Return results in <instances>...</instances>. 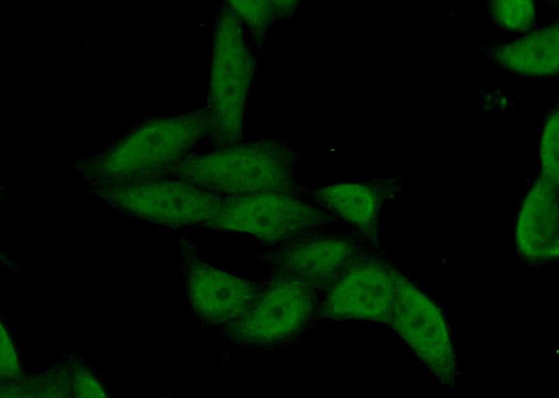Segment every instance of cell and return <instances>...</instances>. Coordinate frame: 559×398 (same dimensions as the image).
I'll return each instance as SVG.
<instances>
[{
    "mask_svg": "<svg viewBox=\"0 0 559 398\" xmlns=\"http://www.w3.org/2000/svg\"><path fill=\"white\" fill-rule=\"evenodd\" d=\"M400 177H371L305 189L303 198L343 221L363 242L379 250L382 213L401 190Z\"/></svg>",
    "mask_w": 559,
    "mask_h": 398,
    "instance_id": "obj_11",
    "label": "cell"
},
{
    "mask_svg": "<svg viewBox=\"0 0 559 398\" xmlns=\"http://www.w3.org/2000/svg\"><path fill=\"white\" fill-rule=\"evenodd\" d=\"M242 24L251 35L258 50L263 47L268 31L277 20L272 1H228Z\"/></svg>",
    "mask_w": 559,
    "mask_h": 398,
    "instance_id": "obj_14",
    "label": "cell"
},
{
    "mask_svg": "<svg viewBox=\"0 0 559 398\" xmlns=\"http://www.w3.org/2000/svg\"><path fill=\"white\" fill-rule=\"evenodd\" d=\"M352 230L307 231L262 254L275 271L296 277L315 288H327L365 250Z\"/></svg>",
    "mask_w": 559,
    "mask_h": 398,
    "instance_id": "obj_9",
    "label": "cell"
},
{
    "mask_svg": "<svg viewBox=\"0 0 559 398\" xmlns=\"http://www.w3.org/2000/svg\"><path fill=\"white\" fill-rule=\"evenodd\" d=\"M181 270L193 310L214 324L232 323L242 316L256 297L261 286L205 260L192 242L179 241Z\"/></svg>",
    "mask_w": 559,
    "mask_h": 398,
    "instance_id": "obj_10",
    "label": "cell"
},
{
    "mask_svg": "<svg viewBox=\"0 0 559 398\" xmlns=\"http://www.w3.org/2000/svg\"><path fill=\"white\" fill-rule=\"evenodd\" d=\"M223 196L169 177L129 183L112 192V200L138 218L180 230L213 219Z\"/></svg>",
    "mask_w": 559,
    "mask_h": 398,
    "instance_id": "obj_7",
    "label": "cell"
},
{
    "mask_svg": "<svg viewBox=\"0 0 559 398\" xmlns=\"http://www.w3.org/2000/svg\"><path fill=\"white\" fill-rule=\"evenodd\" d=\"M396 292L389 321L442 384L451 387L458 366L451 334L440 307L395 268Z\"/></svg>",
    "mask_w": 559,
    "mask_h": 398,
    "instance_id": "obj_5",
    "label": "cell"
},
{
    "mask_svg": "<svg viewBox=\"0 0 559 398\" xmlns=\"http://www.w3.org/2000/svg\"><path fill=\"white\" fill-rule=\"evenodd\" d=\"M243 24L228 1L214 19L212 46L205 108L208 141L220 149L245 142V114L259 67Z\"/></svg>",
    "mask_w": 559,
    "mask_h": 398,
    "instance_id": "obj_2",
    "label": "cell"
},
{
    "mask_svg": "<svg viewBox=\"0 0 559 398\" xmlns=\"http://www.w3.org/2000/svg\"><path fill=\"white\" fill-rule=\"evenodd\" d=\"M514 240L520 255L531 263H540L558 258V182L542 177L531 184L518 210Z\"/></svg>",
    "mask_w": 559,
    "mask_h": 398,
    "instance_id": "obj_12",
    "label": "cell"
},
{
    "mask_svg": "<svg viewBox=\"0 0 559 398\" xmlns=\"http://www.w3.org/2000/svg\"><path fill=\"white\" fill-rule=\"evenodd\" d=\"M300 151L267 137L209 152H193L171 170L176 177L222 196L281 193L303 196L296 174Z\"/></svg>",
    "mask_w": 559,
    "mask_h": 398,
    "instance_id": "obj_1",
    "label": "cell"
},
{
    "mask_svg": "<svg viewBox=\"0 0 559 398\" xmlns=\"http://www.w3.org/2000/svg\"><path fill=\"white\" fill-rule=\"evenodd\" d=\"M75 390L80 397H103L105 392L100 383L90 375L80 376L75 383Z\"/></svg>",
    "mask_w": 559,
    "mask_h": 398,
    "instance_id": "obj_18",
    "label": "cell"
},
{
    "mask_svg": "<svg viewBox=\"0 0 559 398\" xmlns=\"http://www.w3.org/2000/svg\"><path fill=\"white\" fill-rule=\"evenodd\" d=\"M17 355L8 332L1 327V369L8 376L19 373Z\"/></svg>",
    "mask_w": 559,
    "mask_h": 398,
    "instance_id": "obj_17",
    "label": "cell"
},
{
    "mask_svg": "<svg viewBox=\"0 0 559 398\" xmlns=\"http://www.w3.org/2000/svg\"><path fill=\"white\" fill-rule=\"evenodd\" d=\"M489 11L497 24L507 30L525 31L534 24L535 8L530 1H493Z\"/></svg>",
    "mask_w": 559,
    "mask_h": 398,
    "instance_id": "obj_15",
    "label": "cell"
},
{
    "mask_svg": "<svg viewBox=\"0 0 559 398\" xmlns=\"http://www.w3.org/2000/svg\"><path fill=\"white\" fill-rule=\"evenodd\" d=\"M315 307L313 287L291 274L273 270L247 311L229 323L228 333L245 344L280 343L300 332Z\"/></svg>",
    "mask_w": 559,
    "mask_h": 398,
    "instance_id": "obj_6",
    "label": "cell"
},
{
    "mask_svg": "<svg viewBox=\"0 0 559 398\" xmlns=\"http://www.w3.org/2000/svg\"><path fill=\"white\" fill-rule=\"evenodd\" d=\"M539 159L542 171V177L558 182V112H553L549 117L543 129L540 146Z\"/></svg>",
    "mask_w": 559,
    "mask_h": 398,
    "instance_id": "obj_16",
    "label": "cell"
},
{
    "mask_svg": "<svg viewBox=\"0 0 559 398\" xmlns=\"http://www.w3.org/2000/svg\"><path fill=\"white\" fill-rule=\"evenodd\" d=\"M205 106L143 121L103 159L107 177L129 183L169 177L172 169L207 137Z\"/></svg>",
    "mask_w": 559,
    "mask_h": 398,
    "instance_id": "obj_3",
    "label": "cell"
},
{
    "mask_svg": "<svg viewBox=\"0 0 559 398\" xmlns=\"http://www.w3.org/2000/svg\"><path fill=\"white\" fill-rule=\"evenodd\" d=\"M559 29L555 24L518 40L486 49L499 66L530 77L553 76L559 69Z\"/></svg>",
    "mask_w": 559,
    "mask_h": 398,
    "instance_id": "obj_13",
    "label": "cell"
},
{
    "mask_svg": "<svg viewBox=\"0 0 559 398\" xmlns=\"http://www.w3.org/2000/svg\"><path fill=\"white\" fill-rule=\"evenodd\" d=\"M340 221L303 198L281 193L224 196L217 215L201 228L247 234L275 247L316 228Z\"/></svg>",
    "mask_w": 559,
    "mask_h": 398,
    "instance_id": "obj_4",
    "label": "cell"
},
{
    "mask_svg": "<svg viewBox=\"0 0 559 398\" xmlns=\"http://www.w3.org/2000/svg\"><path fill=\"white\" fill-rule=\"evenodd\" d=\"M277 20L290 19L295 14L299 3L296 1H272Z\"/></svg>",
    "mask_w": 559,
    "mask_h": 398,
    "instance_id": "obj_19",
    "label": "cell"
},
{
    "mask_svg": "<svg viewBox=\"0 0 559 398\" xmlns=\"http://www.w3.org/2000/svg\"><path fill=\"white\" fill-rule=\"evenodd\" d=\"M395 270L365 249L327 288L323 314L335 320L389 321L396 292Z\"/></svg>",
    "mask_w": 559,
    "mask_h": 398,
    "instance_id": "obj_8",
    "label": "cell"
}]
</instances>
